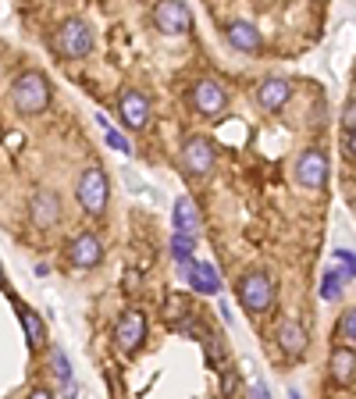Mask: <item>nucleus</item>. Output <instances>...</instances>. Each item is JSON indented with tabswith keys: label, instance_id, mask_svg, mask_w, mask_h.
Masks as SVG:
<instances>
[{
	"label": "nucleus",
	"instance_id": "4",
	"mask_svg": "<svg viewBox=\"0 0 356 399\" xmlns=\"http://www.w3.org/2000/svg\"><path fill=\"white\" fill-rule=\"evenodd\" d=\"M107 175H104V168H89V171H82V178H79V203L86 207V214H104V207H107Z\"/></svg>",
	"mask_w": 356,
	"mask_h": 399
},
{
	"label": "nucleus",
	"instance_id": "26",
	"mask_svg": "<svg viewBox=\"0 0 356 399\" xmlns=\"http://www.w3.org/2000/svg\"><path fill=\"white\" fill-rule=\"evenodd\" d=\"M342 125H346V132H356V100L346 104V111H342Z\"/></svg>",
	"mask_w": 356,
	"mask_h": 399
},
{
	"label": "nucleus",
	"instance_id": "7",
	"mask_svg": "<svg viewBox=\"0 0 356 399\" xmlns=\"http://www.w3.org/2000/svg\"><path fill=\"white\" fill-rule=\"evenodd\" d=\"M182 274H186L189 289H196V292H211V296L221 292V274L211 260H189V264H182Z\"/></svg>",
	"mask_w": 356,
	"mask_h": 399
},
{
	"label": "nucleus",
	"instance_id": "22",
	"mask_svg": "<svg viewBox=\"0 0 356 399\" xmlns=\"http://www.w3.org/2000/svg\"><path fill=\"white\" fill-rule=\"evenodd\" d=\"M50 367H54V375L61 378V385L75 382V378H72V363H68V357H65L61 346H54V350H50Z\"/></svg>",
	"mask_w": 356,
	"mask_h": 399
},
{
	"label": "nucleus",
	"instance_id": "19",
	"mask_svg": "<svg viewBox=\"0 0 356 399\" xmlns=\"http://www.w3.org/2000/svg\"><path fill=\"white\" fill-rule=\"evenodd\" d=\"M175 228L186 232V235H193V232L200 228V210H196V203H193L189 196L175 200Z\"/></svg>",
	"mask_w": 356,
	"mask_h": 399
},
{
	"label": "nucleus",
	"instance_id": "17",
	"mask_svg": "<svg viewBox=\"0 0 356 399\" xmlns=\"http://www.w3.org/2000/svg\"><path fill=\"white\" fill-rule=\"evenodd\" d=\"M332 375L339 385H353L356 382V353L349 346H335L332 350Z\"/></svg>",
	"mask_w": 356,
	"mask_h": 399
},
{
	"label": "nucleus",
	"instance_id": "20",
	"mask_svg": "<svg viewBox=\"0 0 356 399\" xmlns=\"http://www.w3.org/2000/svg\"><path fill=\"white\" fill-rule=\"evenodd\" d=\"M193 250H196V239L193 235H186V232H175L171 235V257L178 264H189L193 260Z\"/></svg>",
	"mask_w": 356,
	"mask_h": 399
},
{
	"label": "nucleus",
	"instance_id": "25",
	"mask_svg": "<svg viewBox=\"0 0 356 399\" xmlns=\"http://www.w3.org/2000/svg\"><path fill=\"white\" fill-rule=\"evenodd\" d=\"M107 146H114V150H122V153H132L129 139H125L122 132H114V129H107Z\"/></svg>",
	"mask_w": 356,
	"mask_h": 399
},
{
	"label": "nucleus",
	"instance_id": "23",
	"mask_svg": "<svg viewBox=\"0 0 356 399\" xmlns=\"http://www.w3.org/2000/svg\"><path fill=\"white\" fill-rule=\"evenodd\" d=\"M342 279H339V274L335 271H328V274H324V279H321V299H328V303H335L339 296H342Z\"/></svg>",
	"mask_w": 356,
	"mask_h": 399
},
{
	"label": "nucleus",
	"instance_id": "16",
	"mask_svg": "<svg viewBox=\"0 0 356 399\" xmlns=\"http://www.w3.org/2000/svg\"><path fill=\"white\" fill-rule=\"evenodd\" d=\"M278 346L289 353V357H303L307 353V328L300 321H285L282 331H278Z\"/></svg>",
	"mask_w": 356,
	"mask_h": 399
},
{
	"label": "nucleus",
	"instance_id": "13",
	"mask_svg": "<svg viewBox=\"0 0 356 399\" xmlns=\"http://www.w3.org/2000/svg\"><path fill=\"white\" fill-rule=\"evenodd\" d=\"M104 257V247H100V239L93 232H82L75 242H72V264L75 267H97Z\"/></svg>",
	"mask_w": 356,
	"mask_h": 399
},
{
	"label": "nucleus",
	"instance_id": "2",
	"mask_svg": "<svg viewBox=\"0 0 356 399\" xmlns=\"http://www.w3.org/2000/svg\"><path fill=\"white\" fill-rule=\"evenodd\" d=\"M235 289H239V303L246 306L250 314H264L267 306L275 303V282L267 279L264 271H250V274H243Z\"/></svg>",
	"mask_w": 356,
	"mask_h": 399
},
{
	"label": "nucleus",
	"instance_id": "32",
	"mask_svg": "<svg viewBox=\"0 0 356 399\" xmlns=\"http://www.w3.org/2000/svg\"><path fill=\"white\" fill-rule=\"evenodd\" d=\"M289 399H303L300 392H296V389H289Z\"/></svg>",
	"mask_w": 356,
	"mask_h": 399
},
{
	"label": "nucleus",
	"instance_id": "24",
	"mask_svg": "<svg viewBox=\"0 0 356 399\" xmlns=\"http://www.w3.org/2000/svg\"><path fill=\"white\" fill-rule=\"evenodd\" d=\"M339 328H342L346 339H353V343H356V306H349V311L342 314V324H339Z\"/></svg>",
	"mask_w": 356,
	"mask_h": 399
},
{
	"label": "nucleus",
	"instance_id": "10",
	"mask_svg": "<svg viewBox=\"0 0 356 399\" xmlns=\"http://www.w3.org/2000/svg\"><path fill=\"white\" fill-rule=\"evenodd\" d=\"M29 214H33V221L40 228H50V225H57V218H61V200H57L50 189H40V193H33Z\"/></svg>",
	"mask_w": 356,
	"mask_h": 399
},
{
	"label": "nucleus",
	"instance_id": "21",
	"mask_svg": "<svg viewBox=\"0 0 356 399\" xmlns=\"http://www.w3.org/2000/svg\"><path fill=\"white\" fill-rule=\"evenodd\" d=\"M332 260H335V274L342 282L356 279V253L353 250H332Z\"/></svg>",
	"mask_w": 356,
	"mask_h": 399
},
{
	"label": "nucleus",
	"instance_id": "9",
	"mask_svg": "<svg viewBox=\"0 0 356 399\" xmlns=\"http://www.w3.org/2000/svg\"><path fill=\"white\" fill-rule=\"evenodd\" d=\"M154 18H157V29H161V33H168V36L186 33V29H189V22H193V15H189V4H178V0H168V4H157Z\"/></svg>",
	"mask_w": 356,
	"mask_h": 399
},
{
	"label": "nucleus",
	"instance_id": "14",
	"mask_svg": "<svg viewBox=\"0 0 356 399\" xmlns=\"http://www.w3.org/2000/svg\"><path fill=\"white\" fill-rule=\"evenodd\" d=\"M186 168L193 171V175H207L214 168V146L207 143V139H189L186 143Z\"/></svg>",
	"mask_w": 356,
	"mask_h": 399
},
{
	"label": "nucleus",
	"instance_id": "29",
	"mask_svg": "<svg viewBox=\"0 0 356 399\" xmlns=\"http://www.w3.org/2000/svg\"><path fill=\"white\" fill-rule=\"evenodd\" d=\"M29 399H54V396H50V389H33V392H29Z\"/></svg>",
	"mask_w": 356,
	"mask_h": 399
},
{
	"label": "nucleus",
	"instance_id": "15",
	"mask_svg": "<svg viewBox=\"0 0 356 399\" xmlns=\"http://www.w3.org/2000/svg\"><path fill=\"white\" fill-rule=\"evenodd\" d=\"M11 303H15V311L22 314V324H25V339H29V346H33V350H40V346L47 343V328H43V318L33 311V306H25L18 296H11Z\"/></svg>",
	"mask_w": 356,
	"mask_h": 399
},
{
	"label": "nucleus",
	"instance_id": "31",
	"mask_svg": "<svg viewBox=\"0 0 356 399\" xmlns=\"http://www.w3.org/2000/svg\"><path fill=\"white\" fill-rule=\"evenodd\" d=\"M61 392H65V399H75V396H79V385H75V382H68Z\"/></svg>",
	"mask_w": 356,
	"mask_h": 399
},
{
	"label": "nucleus",
	"instance_id": "8",
	"mask_svg": "<svg viewBox=\"0 0 356 399\" xmlns=\"http://www.w3.org/2000/svg\"><path fill=\"white\" fill-rule=\"evenodd\" d=\"M193 104H196V111H200V114L214 118V114H221V111H225L228 93H225V86H221V82L203 79V82H196V89H193Z\"/></svg>",
	"mask_w": 356,
	"mask_h": 399
},
{
	"label": "nucleus",
	"instance_id": "3",
	"mask_svg": "<svg viewBox=\"0 0 356 399\" xmlns=\"http://www.w3.org/2000/svg\"><path fill=\"white\" fill-rule=\"evenodd\" d=\"M89 50H93V33H89V25L86 22H79V18H72V22H65L61 29H57V54L61 57H86Z\"/></svg>",
	"mask_w": 356,
	"mask_h": 399
},
{
	"label": "nucleus",
	"instance_id": "12",
	"mask_svg": "<svg viewBox=\"0 0 356 399\" xmlns=\"http://www.w3.org/2000/svg\"><path fill=\"white\" fill-rule=\"evenodd\" d=\"M289 97H292V86L285 79H264L257 89V100L264 111H282L289 104Z\"/></svg>",
	"mask_w": 356,
	"mask_h": 399
},
{
	"label": "nucleus",
	"instance_id": "30",
	"mask_svg": "<svg viewBox=\"0 0 356 399\" xmlns=\"http://www.w3.org/2000/svg\"><path fill=\"white\" fill-rule=\"evenodd\" d=\"M235 389V371H225V396Z\"/></svg>",
	"mask_w": 356,
	"mask_h": 399
},
{
	"label": "nucleus",
	"instance_id": "1",
	"mask_svg": "<svg viewBox=\"0 0 356 399\" xmlns=\"http://www.w3.org/2000/svg\"><path fill=\"white\" fill-rule=\"evenodd\" d=\"M11 100H15V107L22 114H36L50 100V82L40 72H22L15 79V86H11Z\"/></svg>",
	"mask_w": 356,
	"mask_h": 399
},
{
	"label": "nucleus",
	"instance_id": "5",
	"mask_svg": "<svg viewBox=\"0 0 356 399\" xmlns=\"http://www.w3.org/2000/svg\"><path fill=\"white\" fill-rule=\"evenodd\" d=\"M296 178H300V186L307 189H321L324 182H328V157H324L321 150H307L300 161H296Z\"/></svg>",
	"mask_w": 356,
	"mask_h": 399
},
{
	"label": "nucleus",
	"instance_id": "33",
	"mask_svg": "<svg viewBox=\"0 0 356 399\" xmlns=\"http://www.w3.org/2000/svg\"><path fill=\"white\" fill-rule=\"evenodd\" d=\"M0 289H4V271H0Z\"/></svg>",
	"mask_w": 356,
	"mask_h": 399
},
{
	"label": "nucleus",
	"instance_id": "6",
	"mask_svg": "<svg viewBox=\"0 0 356 399\" xmlns=\"http://www.w3.org/2000/svg\"><path fill=\"white\" fill-rule=\"evenodd\" d=\"M143 339H146V318H143L139 311H125L122 318H118V324H114V346L129 353V350H136Z\"/></svg>",
	"mask_w": 356,
	"mask_h": 399
},
{
	"label": "nucleus",
	"instance_id": "27",
	"mask_svg": "<svg viewBox=\"0 0 356 399\" xmlns=\"http://www.w3.org/2000/svg\"><path fill=\"white\" fill-rule=\"evenodd\" d=\"M342 150H346V157H349V161H356V132H346Z\"/></svg>",
	"mask_w": 356,
	"mask_h": 399
},
{
	"label": "nucleus",
	"instance_id": "28",
	"mask_svg": "<svg viewBox=\"0 0 356 399\" xmlns=\"http://www.w3.org/2000/svg\"><path fill=\"white\" fill-rule=\"evenodd\" d=\"M253 399H271V392H267V385H264V382H257V385H253Z\"/></svg>",
	"mask_w": 356,
	"mask_h": 399
},
{
	"label": "nucleus",
	"instance_id": "11",
	"mask_svg": "<svg viewBox=\"0 0 356 399\" xmlns=\"http://www.w3.org/2000/svg\"><path fill=\"white\" fill-rule=\"evenodd\" d=\"M122 121H125L129 129H143L146 121H150V100H146L139 89L122 93Z\"/></svg>",
	"mask_w": 356,
	"mask_h": 399
},
{
	"label": "nucleus",
	"instance_id": "18",
	"mask_svg": "<svg viewBox=\"0 0 356 399\" xmlns=\"http://www.w3.org/2000/svg\"><path fill=\"white\" fill-rule=\"evenodd\" d=\"M228 43H232L235 50L253 54V50H260V33H257L250 22H232V25H228Z\"/></svg>",
	"mask_w": 356,
	"mask_h": 399
}]
</instances>
